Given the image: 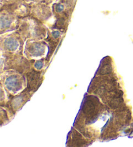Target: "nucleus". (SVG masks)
Instances as JSON below:
<instances>
[{"label": "nucleus", "mask_w": 133, "mask_h": 147, "mask_svg": "<svg viewBox=\"0 0 133 147\" xmlns=\"http://www.w3.org/2000/svg\"><path fill=\"white\" fill-rule=\"evenodd\" d=\"M53 14L52 7L50 5H48L43 1L31 4V16L43 23L49 20Z\"/></svg>", "instance_id": "4"}, {"label": "nucleus", "mask_w": 133, "mask_h": 147, "mask_svg": "<svg viewBox=\"0 0 133 147\" xmlns=\"http://www.w3.org/2000/svg\"><path fill=\"white\" fill-rule=\"evenodd\" d=\"M24 1L27 2V3L32 4V3H38V2H40V1H42V0H24Z\"/></svg>", "instance_id": "15"}, {"label": "nucleus", "mask_w": 133, "mask_h": 147, "mask_svg": "<svg viewBox=\"0 0 133 147\" xmlns=\"http://www.w3.org/2000/svg\"><path fill=\"white\" fill-rule=\"evenodd\" d=\"M18 0H1V7H3V5H5L12 3H14V2H16Z\"/></svg>", "instance_id": "12"}, {"label": "nucleus", "mask_w": 133, "mask_h": 147, "mask_svg": "<svg viewBox=\"0 0 133 147\" xmlns=\"http://www.w3.org/2000/svg\"><path fill=\"white\" fill-rule=\"evenodd\" d=\"M46 47V44L39 40L28 39L25 45V51L31 57H39L44 53Z\"/></svg>", "instance_id": "6"}, {"label": "nucleus", "mask_w": 133, "mask_h": 147, "mask_svg": "<svg viewBox=\"0 0 133 147\" xmlns=\"http://www.w3.org/2000/svg\"><path fill=\"white\" fill-rule=\"evenodd\" d=\"M25 40L18 32L16 31L1 36V46L5 50L15 51L19 47H22Z\"/></svg>", "instance_id": "5"}, {"label": "nucleus", "mask_w": 133, "mask_h": 147, "mask_svg": "<svg viewBox=\"0 0 133 147\" xmlns=\"http://www.w3.org/2000/svg\"><path fill=\"white\" fill-rule=\"evenodd\" d=\"M18 77V76H11L6 80V87L9 91L17 92L22 88V82Z\"/></svg>", "instance_id": "9"}, {"label": "nucleus", "mask_w": 133, "mask_h": 147, "mask_svg": "<svg viewBox=\"0 0 133 147\" xmlns=\"http://www.w3.org/2000/svg\"><path fill=\"white\" fill-rule=\"evenodd\" d=\"M41 73L40 71L33 70V71L27 74V88L30 91H35L38 89L40 85H38L40 81Z\"/></svg>", "instance_id": "7"}, {"label": "nucleus", "mask_w": 133, "mask_h": 147, "mask_svg": "<svg viewBox=\"0 0 133 147\" xmlns=\"http://www.w3.org/2000/svg\"><path fill=\"white\" fill-rule=\"evenodd\" d=\"M103 109L98 97L95 96H86L82 106V110L86 123L90 124L97 120L99 113Z\"/></svg>", "instance_id": "2"}, {"label": "nucleus", "mask_w": 133, "mask_h": 147, "mask_svg": "<svg viewBox=\"0 0 133 147\" xmlns=\"http://www.w3.org/2000/svg\"><path fill=\"white\" fill-rule=\"evenodd\" d=\"M43 60H39V61L37 62V63L35 64V67L38 69H40L43 67Z\"/></svg>", "instance_id": "13"}, {"label": "nucleus", "mask_w": 133, "mask_h": 147, "mask_svg": "<svg viewBox=\"0 0 133 147\" xmlns=\"http://www.w3.org/2000/svg\"><path fill=\"white\" fill-rule=\"evenodd\" d=\"M72 134H71V139H72V142H71V146H82L87 145V142L86 139H83L80 133L74 130H72Z\"/></svg>", "instance_id": "10"}, {"label": "nucleus", "mask_w": 133, "mask_h": 147, "mask_svg": "<svg viewBox=\"0 0 133 147\" xmlns=\"http://www.w3.org/2000/svg\"><path fill=\"white\" fill-rule=\"evenodd\" d=\"M124 102V98L122 97H116L109 101V106L111 109H117L121 107Z\"/></svg>", "instance_id": "11"}, {"label": "nucleus", "mask_w": 133, "mask_h": 147, "mask_svg": "<svg viewBox=\"0 0 133 147\" xmlns=\"http://www.w3.org/2000/svg\"><path fill=\"white\" fill-rule=\"evenodd\" d=\"M19 17L12 11L7 9H1V34L16 30L19 27Z\"/></svg>", "instance_id": "3"}, {"label": "nucleus", "mask_w": 133, "mask_h": 147, "mask_svg": "<svg viewBox=\"0 0 133 147\" xmlns=\"http://www.w3.org/2000/svg\"><path fill=\"white\" fill-rule=\"evenodd\" d=\"M58 1H59V0H42V1L44 2V3H47L48 5H51L52 4L55 3H56V2H57Z\"/></svg>", "instance_id": "14"}, {"label": "nucleus", "mask_w": 133, "mask_h": 147, "mask_svg": "<svg viewBox=\"0 0 133 147\" xmlns=\"http://www.w3.org/2000/svg\"><path fill=\"white\" fill-rule=\"evenodd\" d=\"M17 30L24 40H42L48 36V33L47 27L43 23L31 15L20 19Z\"/></svg>", "instance_id": "1"}, {"label": "nucleus", "mask_w": 133, "mask_h": 147, "mask_svg": "<svg viewBox=\"0 0 133 147\" xmlns=\"http://www.w3.org/2000/svg\"><path fill=\"white\" fill-rule=\"evenodd\" d=\"M112 73V59L111 57H106L102 60L100 67H99L97 72V75L103 76L106 75H110Z\"/></svg>", "instance_id": "8"}]
</instances>
